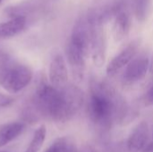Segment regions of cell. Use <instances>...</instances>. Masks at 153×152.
<instances>
[{"instance_id": "obj_1", "label": "cell", "mask_w": 153, "mask_h": 152, "mask_svg": "<svg viewBox=\"0 0 153 152\" xmlns=\"http://www.w3.org/2000/svg\"><path fill=\"white\" fill-rule=\"evenodd\" d=\"M125 104L114 89L106 82L92 80L88 112L91 121L102 127L110 126L117 117L124 116Z\"/></svg>"}, {"instance_id": "obj_2", "label": "cell", "mask_w": 153, "mask_h": 152, "mask_svg": "<svg viewBox=\"0 0 153 152\" xmlns=\"http://www.w3.org/2000/svg\"><path fill=\"white\" fill-rule=\"evenodd\" d=\"M32 105L38 114L56 122H66L74 116L71 112L61 89L41 83L37 89Z\"/></svg>"}, {"instance_id": "obj_3", "label": "cell", "mask_w": 153, "mask_h": 152, "mask_svg": "<svg viewBox=\"0 0 153 152\" xmlns=\"http://www.w3.org/2000/svg\"><path fill=\"white\" fill-rule=\"evenodd\" d=\"M32 80L29 66L7 57L0 58V85L10 93H17L26 88Z\"/></svg>"}, {"instance_id": "obj_4", "label": "cell", "mask_w": 153, "mask_h": 152, "mask_svg": "<svg viewBox=\"0 0 153 152\" xmlns=\"http://www.w3.org/2000/svg\"><path fill=\"white\" fill-rule=\"evenodd\" d=\"M91 28V50L93 64L101 67L106 57V32L104 30V20L101 15L89 16Z\"/></svg>"}, {"instance_id": "obj_5", "label": "cell", "mask_w": 153, "mask_h": 152, "mask_svg": "<svg viewBox=\"0 0 153 152\" xmlns=\"http://www.w3.org/2000/svg\"><path fill=\"white\" fill-rule=\"evenodd\" d=\"M69 42L88 56L91 42V28L89 17L81 18L75 22Z\"/></svg>"}, {"instance_id": "obj_6", "label": "cell", "mask_w": 153, "mask_h": 152, "mask_svg": "<svg viewBox=\"0 0 153 152\" xmlns=\"http://www.w3.org/2000/svg\"><path fill=\"white\" fill-rule=\"evenodd\" d=\"M48 75L50 84L57 89H61L67 84L68 69L62 55H56L51 60Z\"/></svg>"}, {"instance_id": "obj_7", "label": "cell", "mask_w": 153, "mask_h": 152, "mask_svg": "<svg viewBox=\"0 0 153 152\" xmlns=\"http://www.w3.org/2000/svg\"><path fill=\"white\" fill-rule=\"evenodd\" d=\"M150 60L147 56L134 57L126 66L124 72V81L134 83L143 80L149 71Z\"/></svg>"}, {"instance_id": "obj_8", "label": "cell", "mask_w": 153, "mask_h": 152, "mask_svg": "<svg viewBox=\"0 0 153 152\" xmlns=\"http://www.w3.org/2000/svg\"><path fill=\"white\" fill-rule=\"evenodd\" d=\"M138 52V45L133 43L123 49L119 54L112 58L107 66V73L108 76L116 75L119 71L126 67L136 56Z\"/></svg>"}, {"instance_id": "obj_9", "label": "cell", "mask_w": 153, "mask_h": 152, "mask_svg": "<svg viewBox=\"0 0 153 152\" xmlns=\"http://www.w3.org/2000/svg\"><path fill=\"white\" fill-rule=\"evenodd\" d=\"M149 138V127L146 122H142L131 133L127 140V149L130 152L143 151L147 145Z\"/></svg>"}, {"instance_id": "obj_10", "label": "cell", "mask_w": 153, "mask_h": 152, "mask_svg": "<svg viewBox=\"0 0 153 152\" xmlns=\"http://www.w3.org/2000/svg\"><path fill=\"white\" fill-rule=\"evenodd\" d=\"M66 57L70 66L72 67L74 76L76 78L82 77L85 66V59L87 56L68 41L66 46Z\"/></svg>"}, {"instance_id": "obj_11", "label": "cell", "mask_w": 153, "mask_h": 152, "mask_svg": "<svg viewBox=\"0 0 153 152\" xmlns=\"http://www.w3.org/2000/svg\"><path fill=\"white\" fill-rule=\"evenodd\" d=\"M131 29V19L129 14L125 11H120L116 15L113 27H112V34L115 41H121L125 39Z\"/></svg>"}, {"instance_id": "obj_12", "label": "cell", "mask_w": 153, "mask_h": 152, "mask_svg": "<svg viewBox=\"0 0 153 152\" xmlns=\"http://www.w3.org/2000/svg\"><path fill=\"white\" fill-rule=\"evenodd\" d=\"M25 129L22 123H8L0 126V148L10 143L20 136Z\"/></svg>"}, {"instance_id": "obj_13", "label": "cell", "mask_w": 153, "mask_h": 152, "mask_svg": "<svg viewBox=\"0 0 153 152\" xmlns=\"http://www.w3.org/2000/svg\"><path fill=\"white\" fill-rule=\"evenodd\" d=\"M26 25L24 15L13 17L11 20L0 23V38H12L19 34Z\"/></svg>"}, {"instance_id": "obj_14", "label": "cell", "mask_w": 153, "mask_h": 152, "mask_svg": "<svg viewBox=\"0 0 153 152\" xmlns=\"http://www.w3.org/2000/svg\"><path fill=\"white\" fill-rule=\"evenodd\" d=\"M47 135V129L45 125L39 126L34 133L33 137L24 152H39L42 148Z\"/></svg>"}, {"instance_id": "obj_15", "label": "cell", "mask_w": 153, "mask_h": 152, "mask_svg": "<svg viewBox=\"0 0 153 152\" xmlns=\"http://www.w3.org/2000/svg\"><path fill=\"white\" fill-rule=\"evenodd\" d=\"M134 14L136 19L143 22L146 21L150 8H151V0H134Z\"/></svg>"}, {"instance_id": "obj_16", "label": "cell", "mask_w": 153, "mask_h": 152, "mask_svg": "<svg viewBox=\"0 0 153 152\" xmlns=\"http://www.w3.org/2000/svg\"><path fill=\"white\" fill-rule=\"evenodd\" d=\"M67 143L68 141L65 138L57 139L45 152H65Z\"/></svg>"}, {"instance_id": "obj_17", "label": "cell", "mask_w": 153, "mask_h": 152, "mask_svg": "<svg viewBox=\"0 0 153 152\" xmlns=\"http://www.w3.org/2000/svg\"><path fill=\"white\" fill-rule=\"evenodd\" d=\"M65 152H95L91 148L88 147V148H83L82 150H79L74 144H73L72 142H68Z\"/></svg>"}, {"instance_id": "obj_18", "label": "cell", "mask_w": 153, "mask_h": 152, "mask_svg": "<svg viewBox=\"0 0 153 152\" xmlns=\"http://www.w3.org/2000/svg\"><path fill=\"white\" fill-rule=\"evenodd\" d=\"M13 101H14V99L12 97L0 93V108L8 107L12 103H13Z\"/></svg>"}, {"instance_id": "obj_19", "label": "cell", "mask_w": 153, "mask_h": 152, "mask_svg": "<svg viewBox=\"0 0 153 152\" xmlns=\"http://www.w3.org/2000/svg\"><path fill=\"white\" fill-rule=\"evenodd\" d=\"M144 102L148 106H153V85L147 90L144 96Z\"/></svg>"}, {"instance_id": "obj_20", "label": "cell", "mask_w": 153, "mask_h": 152, "mask_svg": "<svg viewBox=\"0 0 153 152\" xmlns=\"http://www.w3.org/2000/svg\"><path fill=\"white\" fill-rule=\"evenodd\" d=\"M143 152H153V142L147 144L143 150Z\"/></svg>"}, {"instance_id": "obj_21", "label": "cell", "mask_w": 153, "mask_h": 152, "mask_svg": "<svg viewBox=\"0 0 153 152\" xmlns=\"http://www.w3.org/2000/svg\"><path fill=\"white\" fill-rule=\"evenodd\" d=\"M149 71H150V73L153 74V56H152V61L150 62V68H149Z\"/></svg>"}]
</instances>
